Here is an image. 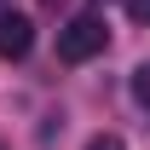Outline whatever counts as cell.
<instances>
[{
    "instance_id": "1",
    "label": "cell",
    "mask_w": 150,
    "mask_h": 150,
    "mask_svg": "<svg viewBox=\"0 0 150 150\" xmlns=\"http://www.w3.org/2000/svg\"><path fill=\"white\" fill-rule=\"evenodd\" d=\"M104 18H93V12H81V18H69L64 29H58V58L64 64H87V58L104 52Z\"/></svg>"
},
{
    "instance_id": "2",
    "label": "cell",
    "mask_w": 150,
    "mask_h": 150,
    "mask_svg": "<svg viewBox=\"0 0 150 150\" xmlns=\"http://www.w3.org/2000/svg\"><path fill=\"white\" fill-rule=\"evenodd\" d=\"M35 46V23L23 12H0V58H23Z\"/></svg>"
},
{
    "instance_id": "3",
    "label": "cell",
    "mask_w": 150,
    "mask_h": 150,
    "mask_svg": "<svg viewBox=\"0 0 150 150\" xmlns=\"http://www.w3.org/2000/svg\"><path fill=\"white\" fill-rule=\"evenodd\" d=\"M133 98H139V104H150V64H139V69H133Z\"/></svg>"
},
{
    "instance_id": "4",
    "label": "cell",
    "mask_w": 150,
    "mask_h": 150,
    "mask_svg": "<svg viewBox=\"0 0 150 150\" xmlns=\"http://www.w3.org/2000/svg\"><path fill=\"white\" fill-rule=\"evenodd\" d=\"M121 6H127V18H133V23H150V0H121Z\"/></svg>"
},
{
    "instance_id": "5",
    "label": "cell",
    "mask_w": 150,
    "mask_h": 150,
    "mask_svg": "<svg viewBox=\"0 0 150 150\" xmlns=\"http://www.w3.org/2000/svg\"><path fill=\"white\" fill-rule=\"evenodd\" d=\"M87 150H121V139L115 133H98V139H87Z\"/></svg>"
}]
</instances>
